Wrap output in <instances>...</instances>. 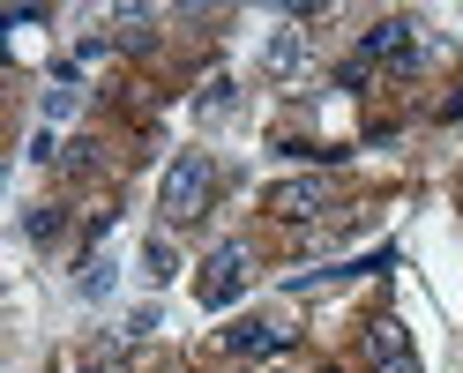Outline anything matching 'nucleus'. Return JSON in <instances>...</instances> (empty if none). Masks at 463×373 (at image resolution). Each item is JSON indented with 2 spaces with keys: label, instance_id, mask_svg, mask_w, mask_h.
<instances>
[{
  "label": "nucleus",
  "instance_id": "4",
  "mask_svg": "<svg viewBox=\"0 0 463 373\" xmlns=\"http://www.w3.org/2000/svg\"><path fill=\"white\" fill-rule=\"evenodd\" d=\"M366 366L373 373H419V351H411V329L382 313V322H366Z\"/></svg>",
  "mask_w": 463,
  "mask_h": 373
},
{
  "label": "nucleus",
  "instance_id": "12",
  "mask_svg": "<svg viewBox=\"0 0 463 373\" xmlns=\"http://www.w3.org/2000/svg\"><path fill=\"white\" fill-rule=\"evenodd\" d=\"M31 239L52 247V239H61V217H52V210H31Z\"/></svg>",
  "mask_w": 463,
  "mask_h": 373
},
{
  "label": "nucleus",
  "instance_id": "9",
  "mask_svg": "<svg viewBox=\"0 0 463 373\" xmlns=\"http://www.w3.org/2000/svg\"><path fill=\"white\" fill-rule=\"evenodd\" d=\"M142 269H150V284H172V276H180V262H172V239H150V247H142Z\"/></svg>",
  "mask_w": 463,
  "mask_h": 373
},
{
  "label": "nucleus",
  "instance_id": "13",
  "mask_svg": "<svg viewBox=\"0 0 463 373\" xmlns=\"http://www.w3.org/2000/svg\"><path fill=\"white\" fill-rule=\"evenodd\" d=\"M336 82H344V90H366L373 68H366V61H344V68H336Z\"/></svg>",
  "mask_w": 463,
  "mask_h": 373
},
{
  "label": "nucleus",
  "instance_id": "10",
  "mask_svg": "<svg viewBox=\"0 0 463 373\" xmlns=\"http://www.w3.org/2000/svg\"><path fill=\"white\" fill-rule=\"evenodd\" d=\"M75 105H82V90H75V82H52V90H45V120H68Z\"/></svg>",
  "mask_w": 463,
  "mask_h": 373
},
{
  "label": "nucleus",
  "instance_id": "5",
  "mask_svg": "<svg viewBox=\"0 0 463 373\" xmlns=\"http://www.w3.org/2000/svg\"><path fill=\"white\" fill-rule=\"evenodd\" d=\"M329 210V180H284V187H269V217L277 224H314Z\"/></svg>",
  "mask_w": 463,
  "mask_h": 373
},
{
  "label": "nucleus",
  "instance_id": "8",
  "mask_svg": "<svg viewBox=\"0 0 463 373\" xmlns=\"http://www.w3.org/2000/svg\"><path fill=\"white\" fill-rule=\"evenodd\" d=\"M284 343V329H269V322H240V329H224V351L232 359H262V351H277Z\"/></svg>",
  "mask_w": 463,
  "mask_h": 373
},
{
  "label": "nucleus",
  "instance_id": "1",
  "mask_svg": "<svg viewBox=\"0 0 463 373\" xmlns=\"http://www.w3.org/2000/svg\"><path fill=\"white\" fill-rule=\"evenodd\" d=\"M210 194H217L210 157H202V150H180V157L165 164V194H157V210H165V224H194L202 210H210Z\"/></svg>",
  "mask_w": 463,
  "mask_h": 373
},
{
  "label": "nucleus",
  "instance_id": "14",
  "mask_svg": "<svg viewBox=\"0 0 463 373\" xmlns=\"http://www.w3.org/2000/svg\"><path fill=\"white\" fill-rule=\"evenodd\" d=\"M82 373H98V366H82Z\"/></svg>",
  "mask_w": 463,
  "mask_h": 373
},
{
  "label": "nucleus",
  "instance_id": "11",
  "mask_svg": "<svg viewBox=\"0 0 463 373\" xmlns=\"http://www.w3.org/2000/svg\"><path fill=\"white\" fill-rule=\"evenodd\" d=\"M61 164H68V172H90V164H98V142H90V135H75L68 150H61Z\"/></svg>",
  "mask_w": 463,
  "mask_h": 373
},
{
  "label": "nucleus",
  "instance_id": "2",
  "mask_svg": "<svg viewBox=\"0 0 463 373\" xmlns=\"http://www.w3.org/2000/svg\"><path fill=\"white\" fill-rule=\"evenodd\" d=\"M359 61H366V68L419 75V61H426V45H419V23H411V15H382V23H373V31L359 38Z\"/></svg>",
  "mask_w": 463,
  "mask_h": 373
},
{
  "label": "nucleus",
  "instance_id": "3",
  "mask_svg": "<svg viewBox=\"0 0 463 373\" xmlns=\"http://www.w3.org/2000/svg\"><path fill=\"white\" fill-rule=\"evenodd\" d=\"M247 276H254V254H247L240 239H224V247L210 254V262H202V284H194V299H202V306H232V299L247 292Z\"/></svg>",
  "mask_w": 463,
  "mask_h": 373
},
{
  "label": "nucleus",
  "instance_id": "6",
  "mask_svg": "<svg viewBox=\"0 0 463 373\" xmlns=\"http://www.w3.org/2000/svg\"><path fill=\"white\" fill-rule=\"evenodd\" d=\"M299 68H307V31H277V38L262 45V75H269V82H292Z\"/></svg>",
  "mask_w": 463,
  "mask_h": 373
},
{
  "label": "nucleus",
  "instance_id": "7",
  "mask_svg": "<svg viewBox=\"0 0 463 373\" xmlns=\"http://www.w3.org/2000/svg\"><path fill=\"white\" fill-rule=\"evenodd\" d=\"M112 38L128 52H150L157 45V8H112Z\"/></svg>",
  "mask_w": 463,
  "mask_h": 373
}]
</instances>
